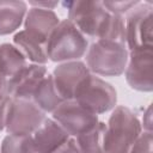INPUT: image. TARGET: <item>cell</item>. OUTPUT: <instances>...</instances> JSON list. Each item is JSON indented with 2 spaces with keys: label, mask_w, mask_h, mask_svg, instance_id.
I'll use <instances>...</instances> for the list:
<instances>
[{
  "label": "cell",
  "mask_w": 153,
  "mask_h": 153,
  "mask_svg": "<svg viewBox=\"0 0 153 153\" xmlns=\"http://www.w3.org/2000/svg\"><path fill=\"white\" fill-rule=\"evenodd\" d=\"M141 131V122L129 108L115 106L106 123L104 153H129Z\"/></svg>",
  "instance_id": "obj_1"
},
{
  "label": "cell",
  "mask_w": 153,
  "mask_h": 153,
  "mask_svg": "<svg viewBox=\"0 0 153 153\" xmlns=\"http://www.w3.org/2000/svg\"><path fill=\"white\" fill-rule=\"evenodd\" d=\"M88 48L87 38L68 19L60 20L45 43L48 60L53 62L78 61Z\"/></svg>",
  "instance_id": "obj_2"
},
{
  "label": "cell",
  "mask_w": 153,
  "mask_h": 153,
  "mask_svg": "<svg viewBox=\"0 0 153 153\" xmlns=\"http://www.w3.org/2000/svg\"><path fill=\"white\" fill-rule=\"evenodd\" d=\"M86 66L90 72L103 76H118L124 73L129 51L124 44L97 39L86 51Z\"/></svg>",
  "instance_id": "obj_3"
},
{
  "label": "cell",
  "mask_w": 153,
  "mask_h": 153,
  "mask_svg": "<svg viewBox=\"0 0 153 153\" xmlns=\"http://www.w3.org/2000/svg\"><path fill=\"white\" fill-rule=\"evenodd\" d=\"M68 10V20L88 38L102 39L108 29L111 13L106 11L103 1L78 0L63 2Z\"/></svg>",
  "instance_id": "obj_4"
},
{
  "label": "cell",
  "mask_w": 153,
  "mask_h": 153,
  "mask_svg": "<svg viewBox=\"0 0 153 153\" xmlns=\"http://www.w3.org/2000/svg\"><path fill=\"white\" fill-rule=\"evenodd\" d=\"M128 51L153 50V5L139 2L124 19Z\"/></svg>",
  "instance_id": "obj_5"
},
{
  "label": "cell",
  "mask_w": 153,
  "mask_h": 153,
  "mask_svg": "<svg viewBox=\"0 0 153 153\" xmlns=\"http://www.w3.org/2000/svg\"><path fill=\"white\" fill-rule=\"evenodd\" d=\"M74 100L90 112L98 116L115 108L117 92L111 84L99 76L90 74L78 87Z\"/></svg>",
  "instance_id": "obj_6"
},
{
  "label": "cell",
  "mask_w": 153,
  "mask_h": 153,
  "mask_svg": "<svg viewBox=\"0 0 153 153\" xmlns=\"http://www.w3.org/2000/svg\"><path fill=\"white\" fill-rule=\"evenodd\" d=\"M44 118L45 114L31 100L11 98L5 129L7 134L32 135V133L42 124Z\"/></svg>",
  "instance_id": "obj_7"
},
{
  "label": "cell",
  "mask_w": 153,
  "mask_h": 153,
  "mask_svg": "<svg viewBox=\"0 0 153 153\" xmlns=\"http://www.w3.org/2000/svg\"><path fill=\"white\" fill-rule=\"evenodd\" d=\"M53 120L71 136H78L92 128L99 120L98 116L82 108L76 100L62 102L53 112Z\"/></svg>",
  "instance_id": "obj_8"
},
{
  "label": "cell",
  "mask_w": 153,
  "mask_h": 153,
  "mask_svg": "<svg viewBox=\"0 0 153 153\" xmlns=\"http://www.w3.org/2000/svg\"><path fill=\"white\" fill-rule=\"evenodd\" d=\"M153 50L129 51L124 75L128 85L140 92H152Z\"/></svg>",
  "instance_id": "obj_9"
},
{
  "label": "cell",
  "mask_w": 153,
  "mask_h": 153,
  "mask_svg": "<svg viewBox=\"0 0 153 153\" xmlns=\"http://www.w3.org/2000/svg\"><path fill=\"white\" fill-rule=\"evenodd\" d=\"M91 74L87 66L81 61H68L57 65L53 72L54 85L63 100L74 99L81 82Z\"/></svg>",
  "instance_id": "obj_10"
},
{
  "label": "cell",
  "mask_w": 153,
  "mask_h": 153,
  "mask_svg": "<svg viewBox=\"0 0 153 153\" xmlns=\"http://www.w3.org/2000/svg\"><path fill=\"white\" fill-rule=\"evenodd\" d=\"M48 74L45 66L27 63L7 80V96L16 99L31 100L36 88Z\"/></svg>",
  "instance_id": "obj_11"
},
{
  "label": "cell",
  "mask_w": 153,
  "mask_h": 153,
  "mask_svg": "<svg viewBox=\"0 0 153 153\" xmlns=\"http://www.w3.org/2000/svg\"><path fill=\"white\" fill-rule=\"evenodd\" d=\"M60 18L53 10L31 7L24 19V30L35 38L47 43L50 33L59 25Z\"/></svg>",
  "instance_id": "obj_12"
},
{
  "label": "cell",
  "mask_w": 153,
  "mask_h": 153,
  "mask_svg": "<svg viewBox=\"0 0 153 153\" xmlns=\"http://www.w3.org/2000/svg\"><path fill=\"white\" fill-rule=\"evenodd\" d=\"M71 136L53 118H44L42 124L32 133V140L37 153H51Z\"/></svg>",
  "instance_id": "obj_13"
},
{
  "label": "cell",
  "mask_w": 153,
  "mask_h": 153,
  "mask_svg": "<svg viewBox=\"0 0 153 153\" xmlns=\"http://www.w3.org/2000/svg\"><path fill=\"white\" fill-rule=\"evenodd\" d=\"M27 13V5L22 0H0V36L17 31Z\"/></svg>",
  "instance_id": "obj_14"
},
{
  "label": "cell",
  "mask_w": 153,
  "mask_h": 153,
  "mask_svg": "<svg viewBox=\"0 0 153 153\" xmlns=\"http://www.w3.org/2000/svg\"><path fill=\"white\" fill-rule=\"evenodd\" d=\"M13 44L20 50L26 60L36 65H45L48 56L45 51V43L35 38L25 30L18 31L13 36Z\"/></svg>",
  "instance_id": "obj_15"
},
{
  "label": "cell",
  "mask_w": 153,
  "mask_h": 153,
  "mask_svg": "<svg viewBox=\"0 0 153 153\" xmlns=\"http://www.w3.org/2000/svg\"><path fill=\"white\" fill-rule=\"evenodd\" d=\"M31 102L44 114L53 112L62 102H65L57 93L51 74H48L41 81V84L38 85L32 96Z\"/></svg>",
  "instance_id": "obj_16"
},
{
  "label": "cell",
  "mask_w": 153,
  "mask_h": 153,
  "mask_svg": "<svg viewBox=\"0 0 153 153\" xmlns=\"http://www.w3.org/2000/svg\"><path fill=\"white\" fill-rule=\"evenodd\" d=\"M26 65L27 60L14 44H0V74L2 76L8 80Z\"/></svg>",
  "instance_id": "obj_17"
},
{
  "label": "cell",
  "mask_w": 153,
  "mask_h": 153,
  "mask_svg": "<svg viewBox=\"0 0 153 153\" xmlns=\"http://www.w3.org/2000/svg\"><path fill=\"white\" fill-rule=\"evenodd\" d=\"M106 123L98 121L92 128L76 136L80 153H104V134Z\"/></svg>",
  "instance_id": "obj_18"
},
{
  "label": "cell",
  "mask_w": 153,
  "mask_h": 153,
  "mask_svg": "<svg viewBox=\"0 0 153 153\" xmlns=\"http://www.w3.org/2000/svg\"><path fill=\"white\" fill-rule=\"evenodd\" d=\"M0 153H37L32 135H13L8 134L4 137Z\"/></svg>",
  "instance_id": "obj_19"
},
{
  "label": "cell",
  "mask_w": 153,
  "mask_h": 153,
  "mask_svg": "<svg viewBox=\"0 0 153 153\" xmlns=\"http://www.w3.org/2000/svg\"><path fill=\"white\" fill-rule=\"evenodd\" d=\"M153 134L152 131L142 130L134 141L129 153H153Z\"/></svg>",
  "instance_id": "obj_20"
},
{
  "label": "cell",
  "mask_w": 153,
  "mask_h": 153,
  "mask_svg": "<svg viewBox=\"0 0 153 153\" xmlns=\"http://www.w3.org/2000/svg\"><path fill=\"white\" fill-rule=\"evenodd\" d=\"M140 1L135 0V1H103L104 7L106 8L108 12L112 13V14H117V16H122L127 14L133 7H135Z\"/></svg>",
  "instance_id": "obj_21"
},
{
  "label": "cell",
  "mask_w": 153,
  "mask_h": 153,
  "mask_svg": "<svg viewBox=\"0 0 153 153\" xmlns=\"http://www.w3.org/2000/svg\"><path fill=\"white\" fill-rule=\"evenodd\" d=\"M11 97L7 94L0 96V131L5 129L6 126V117H7V110L10 105Z\"/></svg>",
  "instance_id": "obj_22"
},
{
  "label": "cell",
  "mask_w": 153,
  "mask_h": 153,
  "mask_svg": "<svg viewBox=\"0 0 153 153\" xmlns=\"http://www.w3.org/2000/svg\"><path fill=\"white\" fill-rule=\"evenodd\" d=\"M51 153H80L76 141L73 137H69L65 143H62L60 147H57L54 152Z\"/></svg>",
  "instance_id": "obj_23"
},
{
  "label": "cell",
  "mask_w": 153,
  "mask_h": 153,
  "mask_svg": "<svg viewBox=\"0 0 153 153\" xmlns=\"http://www.w3.org/2000/svg\"><path fill=\"white\" fill-rule=\"evenodd\" d=\"M7 94V79L0 74V96Z\"/></svg>",
  "instance_id": "obj_24"
}]
</instances>
